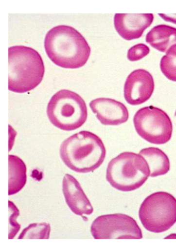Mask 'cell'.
<instances>
[{"label": "cell", "mask_w": 176, "mask_h": 250, "mask_svg": "<svg viewBox=\"0 0 176 250\" xmlns=\"http://www.w3.org/2000/svg\"><path fill=\"white\" fill-rule=\"evenodd\" d=\"M44 48L52 62L65 69L83 67L91 51L84 37L73 27L67 25L55 26L46 34Z\"/></svg>", "instance_id": "6da1fadb"}, {"label": "cell", "mask_w": 176, "mask_h": 250, "mask_svg": "<svg viewBox=\"0 0 176 250\" xmlns=\"http://www.w3.org/2000/svg\"><path fill=\"white\" fill-rule=\"evenodd\" d=\"M60 156L71 170L88 173L102 166L106 150L99 137L90 131H82L63 141L60 147Z\"/></svg>", "instance_id": "7a4b0ae2"}, {"label": "cell", "mask_w": 176, "mask_h": 250, "mask_svg": "<svg viewBox=\"0 0 176 250\" xmlns=\"http://www.w3.org/2000/svg\"><path fill=\"white\" fill-rule=\"evenodd\" d=\"M9 90L26 93L41 83L45 68L43 60L36 50L25 46L9 48Z\"/></svg>", "instance_id": "3957f363"}, {"label": "cell", "mask_w": 176, "mask_h": 250, "mask_svg": "<svg viewBox=\"0 0 176 250\" xmlns=\"http://www.w3.org/2000/svg\"><path fill=\"white\" fill-rule=\"evenodd\" d=\"M150 176L146 161L140 154L123 152L108 164L106 179L114 188L131 191L140 188Z\"/></svg>", "instance_id": "277c9868"}, {"label": "cell", "mask_w": 176, "mask_h": 250, "mask_svg": "<svg viewBox=\"0 0 176 250\" xmlns=\"http://www.w3.org/2000/svg\"><path fill=\"white\" fill-rule=\"evenodd\" d=\"M47 115L54 126L63 131H73L85 123L88 113L86 104L79 94L61 90L48 103Z\"/></svg>", "instance_id": "5b68a950"}, {"label": "cell", "mask_w": 176, "mask_h": 250, "mask_svg": "<svg viewBox=\"0 0 176 250\" xmlns=\"http://www.w3.org/2000/svg\"><path fill=\"white\" fill-rule=\"evenodd\" d=\"M139 218L148 231L160 233L169 230L176 223V199L165 191L152 193L141 204Z\"/></svg>", "instance_id": "8992f818"}, {"label": "cell", "mask_w": 176, "mask_h": 250, "mask_svg": "<svg viewBox=\"0 0 176 250\" xmlns=\"http://www.w3.org/2000/svg\"><path fill=\"white\" fill-rule=\"evenodd\" d=\"M137 133L152 144L164 145L171 139L173 126L164 110L155 106L139 110L133 118Z\"/></svg>", "instance_id": "52a82bcc"}, {"label": "cell", "mask_w": 176, "mask_h": 250, "mask_svg": "<svg viewBox=\"0 0 176 250\" xmlns=\"http://www.w3.org/2000/svg\"><path fill=\"white\" fill-rule=\"evenodd\" d=\"M95 239H141L142 232L136 221L126 214H106L96 218L90 227Z\"/></svg>", "instance_id": "ba28073f"}, {"label": "cell", "mask_w": 176, "mask_h": 250, "mask_svg": "<svg viewBox=\"0 0 176 250\" xmlns=\"http://www.w3.org/2000/svg\"><path fill=\"white\" fill-rule=\"evenodd\" d=\"M154 88L152 75L144 69H137L127 77L123 95L127 104L131 105H139L150 100Z\"/></svg>", "instance_id": "9c48e42d"}, {"label": "cell", "mask_w": 176, "mask_h": 250, "mask_svg": "<svg viewBox=\"0 0 176 250\" xmlns=\"http://www.w3.org/2000/svg\"><path fill=\"white\" fill-rule=\"evenodd\" d=\"M152 13H116L114 25L118 34L125 40L140 38L154 21Z\"/></svg>", "instance_id": "30bf717a"}, {"label": "cell", "mask_w": 176, "mask_h": 250, "mask_svg": "<svg viewBox=\"0 0 176 250\" xmlns=\"http://www.w3.org/2000/svg\"><path fill=\"white\" fill-rule=\"evenodd\" d=\"M89 106L103 125H119L128 120V110L124 104L118 101L98 98L92 100Z\"/></svg>", "instance_id": "8fae6325"}, {"label": "cell", "mask_w": 176, "mask_h": 250, "mask_svg": "<svg viewBox=\"0 0 176 250\" xmlns=\"http://www.w3.org/2000/svg\"><path fill=\"white\" fill-rule=\"evenodd\" d=\"M63 192L66 203L75 214L82 216L90 215L94 209L87 198L82 188L76 179L70 174H67L63 180Z\"/></svg>", "instance_id": "7c38bea8"}, {"label": "cell", "mask_w": 176, "mask_h": 250, "mask_svg": "<svg viewBox=\"0 0 176 250\" xmlns=\"http://www.w3.org/2000/svg\"><path fill=\"white\" fill-rule=\"evenodd\" d=\"M146 42L153 48L166 53L176 44V28L167 25H158L147 34Z\"/></svg>", "instance_id": "4fadbf2b"}, {"label": "cell", "mask_w": 176, "mask_h": 250, "mask_svg": "<svg viewBox=\"0 0 176 250\" xmlns=\"http://www.w3.org/2000/svg\"><path fill=\"white\" fill-rule=\"evenodd\" d=\"M139 154L145 159L148 164L151 177L164 175L169 171V158L159 148L154 147L144 148L140 151Z\"/></svg>", "instance_id": "5bb4252c"}, {"label": "cell", "mask_w": 176, "mask_h": 250, "mask_svg": "<svg viewBox=\"0 0 176 250\" xmlns=\"http://www.w3.org/2000/svg\"><path fill=\"white\" fill-rule=\"evenodd\" d=\"M27 182V167L19 157L9 156V195L22 190Z\"/></svg>", "instance_id": "9a60e30c"}, {"label": "cell", "mask_w": 176, "mask_h": 250, "mask_svg": "<svg viewBox=\"0 0 176 250\" xmlns=\"http://www.w3.org/2000/svg\"><path fill=\"white\" fill-rule=\"evenodd\" d=\"M162 73L168 80L176 82V44L168 49L160 62Z\"/></svg>", "instance_id": "2e32d148"}, {"label": "cell", "mask_w": 176, "mask_h": 250, "mask_svg": "<svg viewBox=\"0 0 176 250\" xmlns=\"http://www.w3.org/2000/svg\"><path fill=\"white\" fill-rule=\"evenodd\" d=\"M51 228L47 223L30 224L23 230L18 239H48Z\"/></svg>", "instance_id": "e0dca14e"}, {"label": "cell", "mask_w": 176, "mask_h": 250, "mask_svg": "<svg viewBox=\"0 0 176 250\" xmlns=\"http://www.w3.org/2000/svg\"><path fill=\"white\" fill-rule=\"evenodd\" d=\"M9 239H13L19 231L20 226L17 222V217L20 214L18 209L15 206L14 203L9 201Z\"/></svg>", "instance_id": "ac0fdd59"}, {"label": "cell", "mask_w": 176, "mask_h": 250, "mask_svg": "<svg viewBox=\"0 0 176 250\" xmlns=\"http://www.w3.org/2000/svg\"><path fill=\"white\" fill-rule=\"evenodd\" d=\"M150 48L146 44L141 43L133 46L127 52V59L131 62L139 61L150 53Z\"/></svg>", "instance_id": "d6986e66"}, {"label": "cell", "mask_w": 176, "mask_h": 250, "mask_svg": "<svg viewBox=\"0 0 176 250\" xmlns=\"http://www.w3.org/2000/svg\"><path fill=\"white\" fill-rule=\"evenodd\" d=\"M158 15L166 22H172L176 24V14H162V13H158Z\"/></svg>", "instance_id": "ffe728a7"}, {"label": "cell", "mask_w": 176, "mask_h": 250, "mask_svg": "<svg viewBox=\"0 0 176 250\" xmlns=\"http://www.w3.org/2000/svg\"><path fill=\"white\" fill-rule=\"evenodd\" d=\"M174 121H175V123L176 124V110L175 114H174Z\"/></svg>", "instance_id": "44dd1931"}]
</instances>
